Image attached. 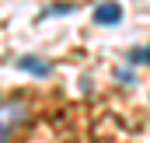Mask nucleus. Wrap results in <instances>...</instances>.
<instances>
[{
    "label": "nucleus",
    "instance_id": "nucleus-1",
    "mask_svg": "<svg viewBox=\"0 0 150 143\" xmlns=\"http://www.w3.org/2000/svg\"><path fill=\"white\" fill-rule=\"evenodd\" d=\"M21 112H25V108L18 105V101H11V105L0 108V143L7 140V133H11V126L18 122V115H21Z\"/></svg>",
    "mask_w": 150,
    "mask_h": 143
},
{
    "label": "nucleus",
    "instance_id": "nucleus-2",
    "mask_svg": "<svg viewBox=\"0 0 150 143\" xmlns=\"http://www.w3.org/2000/svg\"><path fill=\"white\" fill-rule=\"evenodd\" d=\"M119 18H122L119 4H105V7H98V11H94V21H101V25H115Z\"/></svg>",
    "mask_w": 150,
    "mask_h": 143
},
{
    "label": "nucleus",
    "instance_id": "nucleus-3",
    "mask_svg": "<svg viewBox=\"0 0 150 143\" xmlns=\"http://www.w3.org/2000/svg\"><path fill=\"white\" fill-rule=\"evenodd\" d=\"M18 67L21 70H28V73H38V77H49V63H42V59H32V56H25V59H18Z\"/></svg>",
    "mask_w": 150,
    "mask_h": 143
}]
</instances>
